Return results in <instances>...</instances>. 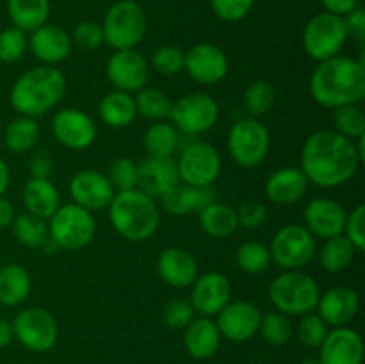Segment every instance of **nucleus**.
Segmentation results:
<instances>
[{
    "label": "nucleus",
    "mask_w": 365,
    "mask_h": 364,
    "mask_svg": "<svg viewBox=\"0 0 365 364\" xmlns=\"http://www.w3.org/2000/svg\"><path fill=\"white\" fill-rule=\"evenodd\" d=\"M299 164L309 184L331 189L351 181L364 161L355 141L334 128H321L305 139Z\"/></svg>",
    "instance_id": "1"
},
{
    "label": "nucleus",
    "mask_w": 365,
    "mask_h": 364,
    "mask_svg": "<svg viewBox=\"0 0 365 364\" xmlns=\"http://www.w3.org/2000/svg\"><path fill=\"white\" fill-rule=\"evenodd\" d=\"M310 95L327 109L362 102L365 96V64L348 56L319 61L310 77Z\"/></svg>",
    "instance_id": "2"
},
{
    "label": "nucleus",
    "mask_w": 365,
    "mask_h": 364,
    "mask_svg": "<svg viewBox=\"0 0 365 364\" xmlns=\"http://www.w3.org/2000/svg\"><path fill=\"white\" fill-rule=\"evenodd\" d=\"M66 93V77L56 66L39 64L14 81L9 100L20 116L39 118L63 100Z\"/></svg>",
    "instance_id": "3"
},
{
    "label": "nucleus",
    "mask_w": 365,
    "mask_h": 364,
    "mask_svg": "<svg viewBox=\"0 0 365 364\" xmlns=\"http://www.w3.org/2000/svg\"><path fill=\"white\" fill-rule=\"evenodd\" d=\"M107 209L113 228L127 241H146L159 228V206L139 189L114 193Z\"/></svg>",
    "instance_id": "4"
},
{
    "label": "nucleus",
    "mask_w": 365,
    "mask_h": 364,
    "mask_svg": "<svg viewBox=\"0 0 365 364\" xmlns=\"http://www.w3.org/2000/svg\"><path fill=\"white\" fill-rule=\"evenodd\" d=\"M316 278L302 270H285L269 285V300L278 313L303 316L316 309L319 300Z\"/></svg>",
    "instance_id": "5"
},
{
    "label": "nucleus",
    "mask_w": 365,
    "mask_h": 364,
    "mask_svg": "<svg viewBox=\"0 0 365 364\" xmlns=\"http://www.w3.org/2000/svg\"><path fill=\"white\" fill-rule=\"evenodd\" d=\"M148 27L146 13L135 0L113 4L102 21L103 43L114 50L135 49L143 41Z\"/></svg>",
    "instance_id": "6"
},
{
    "label": "nucleus",
    "mask_w": 365,
    "mask_h": 364,
    "mask_svg": "<svg viewBox=\"0 0 365 364\" xmlns=\"http://www.w3.org/2000/svg\"><path fill=\"white\" fill-rule=\"evenodd\" d=\"M46 225H48V238L61 250L68 252L86 248L96 234V221L91 211L73 202L57 207Z\"/></svg>",
    "instance_id": "7"
},
{
    "label": "nucleus",
    "mask_w": 365,
    "mask_h": 364,
    "mask_svg": "<svg viewBox=\"0 0 365 364\" xmlns=\"http://www.w3.org/2000/svg\"><path fill=\"white\" fill-rule=\"evenodd\" d=\"M228 153L241 168H255L264 163L271 148L269 128L259 118H242L228 132Z\"/></svg>",
    "instance_id": "8"
},
{
    "label": "nucleus",
    "mask_w": 365,
    "mask_h": 364,
    "mask_svg": "<svg viewBox=\"0 0 365 364\" xmlns=\"http://www.w3.org/2000/svg\"><path fill=\"white\" fill-rule=\"evenodd\" d=\"M267 248L271 261L284 270H302L317 252L316 238L302 223H287L278 228Z\"/></svg>",
    "instance_id": "9"
},
{
    "label": "nucleus",
    "mask_w": 365,
    "mask_h": 364,
    "mask_svg": "<svg viewBox=\"0 0 365 364\" xmlns=\"http://www.w3.org/2000/svg\"><path fill=\"white\" fill-rule=\"evenodd\" d=\"M303 49L317 63L339 56L348 41V31L342 16L331 13H319L307 24L303 31Z\"/></svg>",
    "instance_id": "10"
},
{
    "label": "nucleus",
    "mask_w": 365,
    "mask_h": 364,
    "mask_svg": "<svg viewBox=\"0 0 365 364\" xmlns=\"http://www.w3.org/2000/svg\"><path fill=\"white\" fill-rule=\"evenodd\" d=\"M180 182L196 188H207L221 173V156L216 146L207 141H191L180 150L177 159Z\"/></svg>",
    "instance_id": "11"
},
{
    "label": "nucleus",
    "mask_w": 365,
    "mask_h": 364,
    "mask_svg": "<svg viewBox=\"0 0 365 364\" xmlns=\"http://www.w3.org/2000/svg\"><path fill=\"white\" fill-rule=\"evenodd\" d=\"M11 323H13L14 339L31 352H48L59 339L56 318L41 307H27L20 310Z\"/></svg>",
    "instance_id": "12"
},
{
    "label": "nucleus",
    "mask_w": 365,
    "mask_h": 364,
    "mask_svg": "<svg viewBox=\"0 0 365 364\" xmlns=\"http://www.w3.org/2000/svg\"><path fill=\"white\" fill-rule=\"evenodd\" d=\"M171 123L180 132L198 136L210 131L220 118V106L207 93H187L171 106Z\"/></svg>",
    "instance_id": "13"
},
{
    "label": "nucleus",
    "mask_w": 365,
    "mask_h": 364,
    "mask_svg": "<svg viewBox=\"0 0 365 364\" xmlns=\"http://www.w3.org/2000/svg\"><path fill=\"white\" fill-rule=\"evenodd\" d=\"M106 75L114 89L125 93H138L146 88L150 79V63L135 49L114 50L106 66Z\"/></svg>",
    "instance_id": "14"
},
{
    "label": "nucleus",
    "mask_w": 365,
    "mask_h": 364,
    "mask_svg": "<svg viewBox=\"0 0 365 364\" xmlns=\"http://www.w3.org/2000/svg\"><path fill=\"white\" fill-rule=\"evenodd\" d=\"M52 132L59 145L70 150H86L95 143L98 128L88 113L77 107H66L53 116Z\"/></svg>",
    "instance_id": "15"
},
{
    "label": "nucleus",
    "mask_w": 365,
    "mask_h": 364,
    "mask_svg": "<svg viewBox=\"0 0 365 364\" xmlns=\"http://www.w3.org/2000/svg\"><path fill=\"white\" fill-rule=\"evenodd\" d=\"M260 321H262V313L255 303L237 300V302H228L217 313L216 325L220 328L221 338H227L228 341L245 343L259 334Z\"/></svg>",
    "instance_id": "16"
},
{
    "label": "nucleus",
    "mask_w": 365,
    "mask_h": 364,
    "mask_svg": "<svg viewBox=\"0 0 365 364\" xmlns=\"http://www.w3.org/2000/svg\"><path fill=\"white\" fill-rule=\"evenodd\" d=\"M184 70L200 84H217L228 74V57L212 43H198L184 52Z\"/></svg>",
    "instance_id": "17"
},
{
    "label": "nucleus",
    "mask_w": 365,
    "mask_h": 364,
    "mask_svg": "<svg viewBox=\"0 0 365 364\" xmlns=\"http://www.w3.org/2000/svg\"><path fill=\"white\" fill-rule=\"evenodd\" d=\"M114 193L116 191L109 177L98 170H81L70 181V195L73 203L91 213L107 209Z\"/></svg>",
    "instance_id": "18"
},
{
    "label": "nucleus",
    "mask_w": 365,
    "mask_h": 364,
    "mask_svg": "<svg viewBox=\"0 0 365 364\" xmlns=\"http://www.w3.org/2000/svg\"><path fill=\"white\" fill-rule=\"evenodd\" d=\"M232 284L227 275L220 271H209L200 277L191 285V303L195 310L202 316H217L221 309L230 302Z\"/></svg>",
    "instance_id": "19"
},
{
    "label": "nucleus",
    "mask_w": 365,
    "mask_h": 364,
    "mask_svg": "<svg viewBox=\"0 0 365 364\" xmlns=\"http://www.w3.org/2000/svg\"><path fill=\"white\" fill-rule=\"evenodd\" d=\"M346 216L348 213L337 200L314 198L303 211V225L312 232L314 238L330 239L344 232Z\"/></svg>",
    "instance_id": "20"
},
{
    "label": "nucleus",
    "mask_w": 365,
    "mask_h": 364,
    "mask_svg": "<svg viewBox=\"0 0 365 364\" xmlns=\"http://www.w3.org/2000/svg\"><path fill=\"white\" fill-rule=\"evenodd\" d=\"M364 341L356 330L349 327H335L328 330L319 346V364H362Z\"/></svg>",
    "instance_id": "21"
},
{
    "label": "nucleus",
    "mask_w": 365,
    "mask_h": 364,
    "mask_svg": "<svg viewBox=\"0 0 365 364\" xmlns=\"http://www.w3.org/2000/svg\"><path fill=\"white\" fill-rule=\"evenodd\" d=\"M29 49L43 64L56 66L70 56L73 43H71V36L63 27L45 24L31 34Z\"/></svg>",
    "instance_id": "22"
},
{
    "label": "nucleus",
    "mask_w": 365,
    "mask_h": 364,
    "mask_svg": "<svg viewBox=\"0 0 365 364\" xmlns=\"http://www.w3.org/2000/svg\"><path fill=\"white\" fill-rule=\"evenodd\" d=\"M180 182L177 170V161L173 157H148L139 166L138 189L145 195L163 198L171 188Z\"/></svg>",
    "instance_id": "23"
},
{
    "label": "nucleus",
    "mask_w": 365,
    "mask_h": 364,
    "mask_svg": "<svg viewBox=\"0 0 365 364\" xmlns=\"http://www.w3.org/2000/svg\"><path fill=\"white\" fill-rule=\"evenodd\" d=\"M316 309L319 310L317 314L323 318L327 325L344 327L359 313V293L349 285H335V288H330L323 295H319Z\"/></svg>",
    "instance_id": "24"
},
{
    "label": "nucleus",
    "mask_w": 365,
    "mask_h": 364,
    "mask_svg": "<svg viewBox=\"0 0 365 364\" xmlns=\"http://www.w3.org/2000/svg\"><path fill=\"white\" fill-rule=\"evenodd\" d=\"M159 277L175 289L191 288L198 277V263L191 252L178 246H170L159 253L157 259Z\"/></svg>",
    "instance_id": "25"
},
{
    "label": "nucleus",
    "mask_w": 365,
    "mask_h": 364,
    "mask_svg": "<svg viewBox=\"0 0 365 364\" xmlns=\"http://www.w3.org/2000/svg\"><path fill=\"white\" fill-rule=\"evenodd\" d=\"M309 189V181L299 168L284 166L269 175L266 181V196L278 206L299 202Z\"/></svg>",
    "instance_id": "26"
},
{
    "label": "nucleus",
    "mask_w": 365,
    "mask_h": 364,
    "mask_svg": "<svg viewBox=\"0 0 365 364\" xmlns=\"http://www.w3.org/2000/svg\"><path fill=\"white\" fill-rule=\"evenodd\" d=\"M159 200L163 202L166 213L173 214V216H187L191 213H200L207 206L216 202V191L212 189V186L196 188V186L178 182Z\"/></svg>",
    "instance_id": "27"
},
{
    "label": "nucleus",
    "mask_w": 365,
    "mask_h": 364,
    "mask_svg": "<svg viewBox=\"0 0 365 364\" xmlns=\"http://www.w3.org/2000/svg\"><path fill=\"white\" fill-rule=\"evenodd\" d=\"M221 345V334L216 321L209 316L195 318L184 328V346L191 357L198 360L210 359Z\"/></svg>",
    "instance_id": "28"
},
{
    "label": "nucleus",
    "mask_w": 365,
    "mask_h": 364,
    "mask_svg": "<svg viewBox=\"0 0 365 364\" xmlns=\"http://www.w3.org/2000/svg\"><path fill=\"white\" fill-rule=\"evenodd\" d=\"M21 202L29 214L48 220L61 206V196L50 178L31 177L25 182L24 191H21Z\"/></svg>",
    "instance_id": "29"
},
{
    "label": "nucleus",
    "mask_w": 365,
    "mask_h": 364,
    "mask_svg": "<svg viewBox=\"0 0 365 364\" xmlns=\"http://www.w3.org/2000/svg\"><path fill=\"white\" fill-rule=\"evenodd\" d=\"M100 120L110 128H125L132 125L138 118V107L130 93L114 91L107 93L98 106Z\"/></svg>",
    "instance_id": "30"
},
{
    "label": "nucleus",
    "mask_w": 365,
    "mask_h": 364,
    "mask_svg": "<svg viewBox=\"0 0 365 364\" xmlns=\"http://www.w3.org/2000/svg\"><path fill=\"white\" fill-rule=\"evenodd\" d=\"M32 280L24 264L9 263L0 266V303L16 307L29 298Z\"/></svg>",
    "instance_id": "31"
},
{
    "label": "nucleus",
    "mask_w": 365,
    "mask_h": 364,
    "mask_svg": "<svg viewBox=\"0 0 365 364\" xmlns=\"http://www.w3.org/2000/svg\"><path fill=\"white\" fill-rule=\"evenodd\" d=\"M7 14L13 27L24 32H34L46 24L50 16L48 0H7Z\"/></svg>",
    "instance_id": "32"
},
{
    "label": "nucleus",
    "mask_w": 365,
    "mask_h": 364,
    "mask_svg": "<svg viewBox=\"0 0 365 364\" xmlns=\"http://www.w3.org/2000/svg\"><path fill=\"white\" fill-rule=\"evenodd\" d=\"M200 227L207 236L216 239L228 238L237 231V214L234 207L221 202H212L200 211Z\"/></svg>",
    "instance_id": "33"
},
{
    "label": "nucleus",
    "mask_w": 365,
    "mask_h": 364,
    "mask_svg": "<svg viewBox=\"0 0 365 364\" xmlns=\"http://www.w3.org/2000/svg\"><path fill=\"white\" fill-rule=\"evenodd\" d=\"M143 146L148 157H173V153L180 148V131L166 120L155 121L146 128Z\"/></svg>",
    "instance_id": "34"
},
{
    "label": "nucleus",
    "mask_w": 365,
    "mask_h": 364,
    "mask_svg": "<svg viewBox=\"0 0 365 364\" xmlns=\"http://www.w3.org/2000/svg\"><path fill=\"white\" fill-rule=\"evenodd\" d=\"M39 125L36 118L18 116L7 123L4 131V145L13 153H27L36 148L39 141Z\"/></svg>",
    "instance_id": "35"
},
{
    "label": "nucleus",
    "mask_w": 365,
    "mask_h": 364,
    "mask_svg": "<svg viewBox=\"0 0 365 364\" xmlns=\"http://www.w3.org/2000/svg\"><path fill=\"white\" fill-rule=\"evenodd\" d=\"M356 248L344 234H339L335 238L327 239L319 252L321 266L328 273H342L355 259Z\"/></svg>",
    "instance_id": "36"
},
{
    "label": "nucleus",
    "mask_w": 365,
    "mask_h": 364,
    "mask_svg": "<svg viewBox=\"0 0 365 364\" xmlns=\"http://www.w3.org/2000/svg\"><path fill=\"white\" fill-rule=\"evenodd\" d=\"M11 228L16 241L27 248H41L43 243L48 239V225L34 214L24 213L14 216Z\"/></svg>",
    "instance_id": "37"
},
{
    "label": "nucleus",
    "mask_w": 365,
    "mask_h": 364,
    "mask_svg": "<svg viewBox=\"0 0 365 364\" xmlns=\"http://www.w3.org/2000/svg\"><path fill=\"white\" fill-rule=\"evenodd\" d=\"M135 107H138V114L145 116L146 120L160 121L170 118L171 113V102L170 96L159 88H143L139 89L138 95L134 96Z\"/></svg>",
    "instance_id": "38"
},
{
    "label": "nucleus",
    "mask_w": 365,
    "mask_h": 364,
    "mask_svg": "<svg viewBox=\"0 0 365 364\" xmlns=\"http://www.w3.org/2000/svg\"><path fill=\"white\" fill-rule=\"evenodd\" d=\"M331 121H334V131L351 141L365 136V114L359 103L335 107Z\"/></svg>",
    "instance_id": "39"
},
{
    "label": "nucleus",
    "mask_w": 365,
    "mask_h": 364,
    "mask_svg": "<svg viewBox=\"0 0 365 364\" xmlns=\"http://www.w3.org/2000/svg\"><path fill=\"white\" fill-rule=\"evenodd\" d=\"M245 109L252 118H260L273 109L277 102V89L267 81H255L246 88L242 95Z\"/></svg>",
    "instance_id": "40"
},
{
    "label": "nucleus",
    "mask_w": 365,
    "mask_h": 364,
    "mask_svg": "<svg viewBox=\"0 0 365 364\" xmlns=\"http://www.w3.org/2000/svg\"><path fill=\"white\" fill-rule=\"evenodd\" d=\"M237 266L248 275H259L269 268L271 253L264 243L259 241H246L239 246L235 253Z\"/></svg>",
    "instance_id": "41"
},
{
    "label": "nucleus",
    "mask_w": 365,
    "mask_h": 364,
    "mask_svg": "<svg viewBox=\"0 0 365 364\" xmlns=\"http://www.w3.org/2000/svg\"><path fill=\"white\" fill-rule=\"evenodd\" d=\"M259 332L269 345L284 346L292 339L294 328H292V323L287 314L273 310V313H267L266 316L262 314Z\"/></svg>",
    "instance_id": "42"
},
{
    "label": "nucleus",
    "mask_w": 365,
    "mask_h": 364,
    "mask_svg": "<svg viewBox=\"0 0 365 364\" xmlns=\"http://www.w3.org/2000/svg\"><path fill=\"white\" fill-rule=\"evenodd\" d=\"M138 175L139 166L130 157H118L113 161L109 168V181L113 184L114 191H130L138 189Z\"/></svg>",
    "instance_id": "43"
},
{
    "label": "nucleus",
    "mask_w": 365,
    "mask_h": 364,
    "mask_svg": "<svg viewBox=\"0 0 365 364\" xmlns=\"http://www.w3.org/2000/svg\"><path fill=\"white\" fill-rule=\"evenodd\" d=\"M27 49L29 39L24 31L16 27H7L0 32V61L2 63H16L25 56Z\"/></svg>",
    "instance_id": "44"
},
{
    "label": "nucleus",
    "mask_w": 365,
    "mask_h": 364,
    "mask_svg": "<svg viewBox=\"0 0 365 364\" xmlns=\"http://www.w3.org/2000/svg\"><path fill=\"white\" fill-rule=\"evenodd\" d=\"M327 334L328 325L324 323V320L319 314H303L298 327H296V335H298L299 343L309 346V348H319Z\"/></svg>",
    "instance_id": "45"
},
{
    "label": "nucleus",
    "mask_w": 365,
    "mask_h": 364,
    "mask_svg": "<svg viewBox=\"0 0 365 364\" xmlns=\"http://www.w3.org/2000/svg\"><path fill=\"white\" fill-rule=\"evenodd\" d=\"M150 68L160 75H177L184 70V52L173 45L159 46L155 52L152 54V61H150Z\"/></svg>",
    "instance_id": "46"
},
{
    "label": "nucleus",
    "mask_w": 365,
    "mask_h": 364,
    "mask_svg": "<svg viewBox=\"0 0 365 364\" xmlns=\"http://www.w3.org/2000/svg\"><path fill=\"white\" fill-rule=\"evenodd\" d=\"M195 318L196 310L187 298H173L164 305L163 320L171 328H185Z\"/></svg>",
    "instance_id": "47"
},
{
    "label": "nucleus",
    "mask_w": 365,
    "mask_h": 364,
    "mask_svg": "<svg viewBox=\"0 0 365 364\" xmlns=\"http://www.w3.org/2000/svg\"><path fill=\"white\" fill-rule=\"evenodd\" d=\"M71 43H73L77 49L86 50V52L102 46L103 45L102 24H96V21H81V24L73 29Z\"/></svg>",
    "instance_id": "48"
},
{
    "label": "nucleus",
    "mask_w": 365,
    "mask_h": 364,
    "mask_svg": "<svg viewBox=\"0 0 365 364\" xmlns=\"http://www.w3.org/2000/svg\"><path fill=\"white\" fill-rule=\"evenodd\" d=\"M255 0H210L214 14L223 21H239L250 14Z\"/></svg>",
    "instance_id": "49"
},
{
    "label": "nucleus",
    "mask_w": 365,
    "mask_h": 364,
    "mask_svg": "<svg viewBox=\"0 0 365 364\" xmlns=\"http://www.w3.org/2000/svg\"><path fill=\"white\" fill-rule=\"evenodd\" d=\"M342 234L353 243L356 252H364L365 248V206L360 203L346 216L344 232Z\"/></svg>",
    "instance_id": "50"
},
{
    "label": "nucleus",
    "mask_w": 365,
    "mask_h": 364,
    "mask_svg": "<svg viewBox=\"0 0 365 364\" xmlns=\"http://www.w3.org/2000/svg\"><path fill=\"white\" fill-rule=\"evenodd\" d=\"M235 214H237V223L241 227L255 231L267 220V207L257 200H248V202H242L239 206Z\"/></svg>",
    "instance_id": "51"
},
{
    "label": "nucleus",
    "mask_w": 365,
    "mask_h": 364,
    "mask_svg": "<svg viewBox=\"0 0 365 364\" xmlns=\"http://www.w3.org/2000/svg\"><path fill=\"white\" fill-rule=\"evenodd\" d=\"M29 170H31V177H52L53 170H56V161H53L52 153H50L48 150H38V152L32 153L31 161H29Z\"/></svg>",
    "instance_id": "52"
},
{
    "label": "nucleus",
    "mask_w": 365,
    "mask_h": 364,
    "mask_svg": "<svg viewBox=\"0 0 365 364\" xmlns=\"http://www.w3.org/2000/svg\"><path fill=\"white\" fill-rule=\"evenodd\" d=\"M346 25V31H348V38L356 39V41H364L365 39V11L360 6H356L355 9L349 11L348 14L342 16Z\"/></svg>",
    "instance_id": "53"
},
{
    "label": "nucleus",
    "mask_w": 365,
    "mask_h": 364,
    "mask_svg": "<svg viewBox=\"0 0 365 364\" xmlns=\"http://www.w3.org/2000/svg\"><path fill=\"white\" fill-rule=\"evenodd\" d=\"M321 4L324 6L327 13L344 16L359 6V0H321Z\"/></svg>",
    "instance_id": "54"
},
{
    "label": "nucleus",
    "mask_w": 365,
    "mask_h": 364,
    "mask_svg": "<svg viewBox=\"0 0 365 364\" xmlns=\"http://www.w3.org/2000/svg\"><path fill=\"white\" fill-rule=\"evenodd\" d=\"M14 216H16V214H14L13 203L2 195L0 196V231H2V228H9L11 225H13Z\"/></svg>",
    "instance_id": "55"
},
{
    "label": "nucleus",
    "mask_w": 365,
    "mask_h": 364,
    "mask_svg": "<svg viewBox=\"0 0 365 364\" xmlns=\"http://www.w3.org/2000/svg\"><path fill=\"white\" fill-rule=\"evenodd\" d=\"M13 339V323H11L9 320H6V318H0V348L9 346Z\"/></svg>",
    "instance_id": "56"
},
{
    "label": "nucleus",
    "mask_w": 365,
    "mask_h": 364,
    "mask_svg": "<svg viewBox=\"0 0 365 364\" xmlns=\"http://www.w3.org/2000/svg\"><path fill=\"white\" fill-rule=\"evenodd\" d=\"M9 168H7L6 161L0 157V196L4 195V193L7 191V188H9Z\"/></svg>",
    "instance_id": "57"
},
{
    "label": "nucleus",
    "mask_w": 365,
    "mask_h": 364,
    "mask_svg": "<svg viewBox=\"0 0 365 364\" xmlns=\"http://www.w3.org/2000/svg\"><path fill=\"white\" fill-rule=\"evenodd\" d=\"M41 250H43V252H45V253H48V256H53V253H57V252H59V246H57L56 245V243H53L52 241V239H46V241L45 243H43V246H41Z\"/></svg>",
    "instance_id": "58"
},
{
    "label": "nucleus",
    "mask_w": 365,
    "mask_h": 364,
    "mask_svg": "<svg viewBox=\"0 0 365 364\" xmlns=\"http://www.w3.org/2000/svg\"><path fill=\"white\" fill-rule=\"evenodd\" d=\"M299 364H319V360H314V359H305V360H302V363Z\"/></svg>",
    "instance_id": "59"
}]
</instances>
